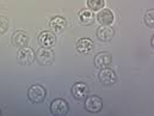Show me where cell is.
I'll return each mask as SVG.
<instances>
[{
	"label": "cell",
	"mask_w": 154,
	"mask_h": 116,
	"mask_svg": "<svg viewBox=\"0 0 154 116\" xmlns=\"http://www.w3.org/2000/svg\"><path fill=\"white\" fill-rule=\"evenodd\" d=\"M45 95H47V92H45L44 87L41 86V85H32V86H30V89L28 91L29 99L32 103H36V104L37 103H42L44 101Z\"/></svg>",
	"instance_id": "obj_1"
},
{
	"label": "cell",
	"mask_w": 154,
	"mask_h": 116,
	"mask_svg": "<svg viewBox=\"0 0 154 116\" xmlns=\"http://www.w3.org/2000/svg\"><path fill=\"white\" fill-rule=\"evenodd\" d=\"M36 59L38 61L39 65H43V66H48V65H51L55 60V54L51 49L44 47V48H41L38 52H37V55H36Z\"/></svg>",
	"instance_id": "obj_2"
},
{
	"label": "cell",
	"mask_w": 154,
	"mask_h": 116,
	"mask_svg": "<svg viewBox=\"0 0 154 116\" xmlns=\"http://www.w3.org/2000/svg\"><path fill=\"white\" fill-rule=\"evenodd\" d=\"M17 58H18V62L23 66H29L34 62L35 60V54L32 52V49L28 48V47H24V48H20L17 53Z\"/></svg>",
	"instance_id": "obj_3"
},
{
	"label": "cell",
	"mask_w": 154,
	"mask_h": 116,
	"mask_svg": "<svg viewBox=\"0 0 154 116\" xmlns=\"http://www.w3.org/2000/svg\"><path fill=\"white\" fill-rule=\"evenodd\" d=\"M50 111L54 115H66L68 113V103L62 98H56L50 103Z\"/></svg>",
	"instance_id": "obj_4"
},
{
	"label": "cell",
	"mask_w": 154,
	"mask_h": 116,
	"mask_svg": "<svg viewBox=\"0 0 154 116\" xmlns=\"http://www.w3.org/2000/svg\"><path fill=\"white\" fill-rule=\"evenodd\" d=\"M103 108V101L98 96H90L86 97L85 102V109L90 113H98Z\"/></svg>",
	"instance_id": "obj_5"
},
{
	"label": "cell",
	"mask_w": 154,
	"mask_h": 116,
	"mask_svg": "<svg viewBox=\"0 0 154 116\" xmlns=\"http://www.w3.org/2000/svg\"><path fill=\"white\" fill-rule=\"evenodd\" d=\"M88 91H90V89H88L87 84L81 83V81L75 83V84L72 86V90H71L73 97H74L75 99H78V101L86 99V97L88 96Z\"/></svg>",
	"instance_id": "obj_6"
},
{
	"label": "cell",
	"mask_w": 154,
	"mask_h": 116,
	"mask_svg": "<svg viewBox=\"0 0 154 116\" xmlns=\"http://www.w3.org/2000/svg\"><path fill=\"white\" fill-rule=\"evenodd\" d=\"M98 78H99V81L105 85V86H109V85H112L115 84L116 80H117V76L116 73L111 70V68H102L99 74H98Z\"/></svg>",
	"instance_id": "obj_7"
},
{
	"label": "cell",
	"mask_w": 154,
	"mask_h": 116,
	"mask_svg": "<svg viewBox=\"0 0 154 116\" xmlns=\"http://www.w3.org/2000/svg\"><path fill=\"white\" fill-rule=\"evenodd\" d=\"M96 18H97V22L100 25H110V24H112V22L115 19V16L109 8H102L97 13Z\"/></svg>",
	"instance_id": "obj_8"
},
{
	"label": "cell",
	"mask_w": 154,
	"mask_h": 116,
	"mask_svg": "<svg viewBox=\"0 0 154 116\" xmlns=\"http://www.w3.org/2000/svg\"><path fill=\"white\" fill-rule=\"evenodd\" d=\"M115 30L109 25H102L97 29V37L102 42H109L114 39Z\"/></svg>",
	"instance_id": "obj_9"
},
{
	"label": "cell",
	"mask_w": 154,
	"mask_h": 116,
	"mask_svg": "<svg viewBox=\"0 0 154 116\" xmlns=\"http://www.w3.org/2000/svg\"><path fill=\"white\" fill-rule=\"evenodd\" d=\"M12 44L16 48H24L29 44V36L25 31H16L12 35Z\"/></svg>",
	"instance_id": "obj_10"
},
{
	"label": "cell",
	"mask_w": 154,
	"mask_h": 116,
	"mask_svg": "<svg viewBox=\"0 0 154 116\" xmlns=\"http://www.w3.org/2000/svg\"><path fill=\"white\" fill-rule=\"evenodd\" d=\"M50 29H53L55 33H61L67 27V20L61 16H54L49 22Z\"/></svg>",
	"instance_id": "obj_11"
},
{
	"label": "cell",
	"mask_w": 154,
	"mask_h": 116,
	"mask_svg": "<svg viewBox=\"0 0 154 116\" xmlns=\"http://www.w3.org/2000/svg\"><path fill=\"white\" fill-rule=\"evenodd\" d=\"M112 61V56L106 53V52H102V53H98L94 58V65L99 68H105L108 67Z\"/></svg>",
	"instance_id": "obj_12"
},
{
	"label": "cell",
	"mask_w": 154,
	"mask_h": 116,
	"mask_svg": "<svg viewBox=\"0 0 154 116\" xmlns=\"http://www.w3.org/2000/svg\"><path fill=\"white\" fill-rule=\"evenodd\" d=\"M38 41L43 47L50 48V47H53L55 44V35L51 31L43 30V31H41V34L38 35Z\"/></svg>",
	"instance_id": "obj_13"
},
{
	"label": "cell",
	"mask_w": 154,
	"mask_h": 116,
	"mask_svg": "<svg viewBox=\"0 0 154 116\" xmlns=\"http://www.w3.org/2000/svg\"><path fill=\"white\" fill-rule=\"evenodd\" d=\"M78 19L82 25H90L94 22V16L91 10H81L78 13Z\"/></svg>",
	"instance_id": "obj_14"
},
{
	"label": "cell",
	"mask_w": 154,
	"mask_h": 116,
	"mask_svg": "<svg viewBox=\"0 0 154 116\" xmlns=\"http://www.w3.org/2000/svg\"><path fill=\"white\" fill-rule=\"evenodd\" d=\"M93 41L90 39H80L77 42V50L79 53H90L93 49Z\"/></svg>",
	"instance_id": "obj_15"
},
{
	"label": "cell",
	"mask_w": 154,
	"mask_h": 116,
	"mask_svg": "<svg viewBox=\"0 0 154 116\" xmlns=\"http://www.w3.org/2000/svg\"><path fill=\"white\" fill-rule=\"evenodd\" d=\"M87 7L92 11H99L104 8L105 6V0H86Z\"/></svg>",
	"instance_id": "obj_16"
},
{
	"label": "cell",
	"mask_w": 154,
	"mask_h": 116,
	"mask_svg": "<svg viewBox=\"0 0 154 116\" xmlns=\"http://www.w3.org/2000/svg\"><path fill=\"white\" fill-rule=\"evenodd\" d=\"M143 20H145V23H146V25H147V27L153 28V25H154V12H153V10H148V11L145 13V18H143Z\"/></svg>",
	"instance_id": "obj_17"
},
{
	"label": "cell",
	"mask_w": 154,
	"mask_h": 116,
	"mask_svg": "<svg viewBox=\"0 0 154 116\" xmlns=\"http://www.w3.org/2000/svg\"><path fill=\"white\" fill-rule=\"evenodd\" d=\"M8 29V20L6 17L4 16H0V34H4L6 33Z\"/></svg>",
	"instance_id": "obj_18"
}]
</instances>
